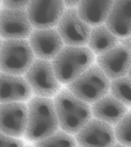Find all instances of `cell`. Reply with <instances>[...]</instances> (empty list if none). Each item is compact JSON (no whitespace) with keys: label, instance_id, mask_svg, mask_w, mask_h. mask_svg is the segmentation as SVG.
<instances>
[{"label":"cell","instance_id":"obj_1","mask_svg":"<svg viewBox=\"0 0 131 147\" xmlns=\"http://www.w3.org/2000/svg\"><path fill=\"white\" fill-rule=\"evenodd\" d=\"M59 128L74 136L93 118L90 105L76 97L65 87L53 99Z\"/></svg>","mask_w":131,"mask_h":147},{"label":"cell","instance_id":"obj_2","mask_svg":"<svg viewBox=\"0 0 131 147\" xmlns=\"http://www.w3.org/2000/svg\"><path fill=\"white\" fill-rule=\"evenodd\" d=\"M27 104L28 120L24 136L26 141L37 142L59 129L53 99L34 96Z\"/></svg>","mask_w":131,"mask_h":147},{"label":"cell","instance_id":"obj_3","mask_svg":"<svg viewBox=\"0 0 131 147\" xmlns=\"http://www.w3.org/2000/svg\"><path fill=\"white\" fill-rule=\"evenodd\" d=\"M95 58L87 47L65 46L51 62L57 80L65 86L94 64Z\"/></svg>","mask_w":131,"mask_h":147},{"label":"cell","instance_id":"obj_4","mask_svg":"<svg viewBox=\"0 0 131 147\" xmlns=\"http://www.w3.org/2000/svg\"><path fill=\"white\" fill-rule=\"evenodd\" d=\"M110 80L95 63L65 86L76 97L92 105L109 92Z\"/></svg>","mask_w":131,"mask_h":147},{"label":"cell","instance_id":"obj_5","mask_svg":"<svg viewBox=\"0 0 131 147\" xmlns=\"http://www.w3.org/2000/svg\"><path fill=\"white\" fill-rule=\"evenodd\" d=\"M35 59L27 40H3L0 51V72L24 75Z\"/></svg>","mask_w":131,"mask_h":147},{"label":"cell","instance_id":"obj_6","mask_svg":"<svg viewBox=\"0 0 131 147\" xmlns=\"http://www.w3.org/2000/svg\"><path fill=\"white\" fill-rule=\"evenodd\" d=\"M24 78L33 94L39 97L52 98L62 87L56 78L50 61L35 59Z\"/></svg>","mask_w":131,"mask_h":147},{"label":"cell","instance_id":"obj_7","mask_svg":"<svg viewBox=\"0 0 131 147\" xmlns=\"http://www.w3.org/2000/svg\"><path fill=\"white\" fill-rule=\"evenodd\" d=\"M65 10L63 1H30L26 9L27 17L33 29L56 28Z\"/></svg>","mask_w":131,"mask_h":147},{"label":"cell","instance_id":"obj_8","mask_svg":"<svg viewBox=\"0 0 131 147\" xmlns=\"http://www.w3.org/2000/svg\"><path fill=\"white\" fill-rule=\"evenodd\" d=\"M65 46L87 47L92 27L79 17L77 8L65 9L56 28Z\"/></svg>","mask_w":131,"mask_h":147},{"label":"cell","instance_id":"obj_9","mask_svg":"<svg viewBox=\"0 0 131 147\" xmlns=\"http://www.w3.org/2000/svg\"><path fill=\"white\" fill-rule=\"evenodd\" d=\"M95 63L110 80L126 76L131 78V50L120 43L96 56Z\"/></svg>","mask_w":131,"mask_h":147},{"label":"cell","instance_id":"obj_10","mask_svg":"<svg viewBox=\"0 0 131 147\" xmlns=\"http://www.w3.org/2000/svg\"><path fill=\"white\" fill-rule=\"evenodd\" d=\"M28 120V108L24 102L0 103V132L12 137L24 136Z\"/></svg>","mask_w":131,"mask_h":147},{"label":"cell","instance_id":"obj_11","mask_svg":"<svg viewBox=\"0 0 131 147\" xmlns=\"http://www.w3.org/2000/svg\"><path fill=\"white\" fill-rule=\"evenodd\" d=\"M74 137L81 147H111L117 142L113 126L93 118Z\"/></svg>","mask_w":131,"mask_h":147},{"label":"cell","instance_id":"obj_12","mask_svg":"<svg viewBox=\"0 0 131 147\" xmlns=\"http://www.w3.org/2000/svg\"><path fill=\"white\" fill-rule=\"evenodd\" d=\"M33 30L26 10L0 9V38L2 40H27Z\"/></svg>","mask_w":131,"mask_h":147},{"label":"cell","instance_id":"obj_13","mask_svg":"<svg viewBox=\"0 0 131 147\" xmlns=\"http://www.w3.org/2000/svg\"><path fill=\"white\" fill-rule=\"evenodd\" d=\"M28 41L36 59L50 61L65 46L56 28L34 29Z\"/></svg>","mask_w":131,"mask_h":147},{"label":"cell","instance_id":"obj_14","mask_svg":"<svg viewBox=\"0 0 131 147\" xmlns=\"http://www.w3.org/2000/svg\"><path fill=\"white\" fill-rule=\"evenodd\" d=\"M104 25L118 39L131 37V1L115 0Z\"/></svg>","mask_w":131,"mask_h":147},{"label":"cell","instance_id":"obj_15","mask_svg":"<svg viewBox=\"0 0 131 147\" xmlns=\"http://www.w3.org/2000/svg\"><path fill=\"white\" fill-rule=\"evenodd\" d=\"M33 95L24 77L0 72V103L25 102Z\"/></svg>","mask_w":131,"mask_h":147},{"label":"cell","instance_id":"obj_16","mask_svg":"<svg viewBox=\"0 0 131 147\" xmlns=\"http://www.w3.org/2000/svg\"><path fill=\"white\" fill-rule=\"evenodd\" d=\"M90 105L93 118L113 126L121 120L130 110L109 93Z\"/></svg>","mask_w":131,"mask_h":147},{"label":"cell","instance_id":"obj_17","mask_svg":"<svg viewBox=\"0 0 131 147\" xmlns=\"http://www.w3.org/2000/svg\"><path fill=\"white\" fill-rule=\"evenodd\" d=\"M114 1L82 0L77 8L80 18L93 28L104 25Z\"/></svg>","mask_w":131,"mask_h":147},{"label":"cell","instance_id":"obj_18","mask_svg":"<svg viewBox=\"0 0 131 147\" xmlns=\"http://www.w3.org/2000/svg\"><path fill=\"white\" fill-rule=\"evenodd\" d=\"M118 44L119 39L104 24L92 28L87 47L96 57L105 53Z\"/></svg>","mask_w":131,"mask_h":147},{"label":"cell","instance_id":"obj_19","mask_svg":"<svg viewBox=\"0 0 131 147\" xmlns=\"http://www.w3.org/2000/svg\"><path fill=\"white\" fill-rule=\"evenodd\" d=\"M131 78L121 77L110 80L109 93L118 100L130 109L131 105Z\"/></svg>","mask_w":131,"mask_h":147},{"label":"cell","instance_id":"obj_20","mask_svg":"<svg viewBox=\"0 0 131 147\" xmlns=\"http://www.w3.org/2000/svg\"><path fill=\"white\" fill-rule=\"evenodd\" d=\"M73 136L59 129L49 137L34 142V147H76Z\"/></svg>","mask_w":131,"mask_h":147},{"label":"cell","instance_id":"obj_21","mask_svg":"<svg viewBox=\"0 0 131 147\" xmlns=\"http://www.w3.org/2000/svg\"><path fill=\"white\" fill-rule=\"evenodd\" d=\"M113 127L117 142L126 147H131V110Z\"/></svg>","mask_w":131,"mask_h":147},{"label":"cell","instance_id":"obj_22","mask_svg":"<svg viewBox=\"0 0 131 147\" xmlns=\"http://www.w3.org/2000/svg\"><path fill=\"white\" fill-rule=\"evenodd\" d=\"M24 141L20 138L12 137L0 132V147H25Z\"/></svg>","mask_w":131,"mask_h":147},{"label":"cell","instance_id":"obj_23","mask_svg":"<svg viewBox=\"0 0 131 147\" xmlns=\"http://www.w3.org/2000/svg\"><path fill=\"white\" fill-rule=\"evenodd\" d=\"M29 1H3L1 2V9L11 10H26Z\"/></svg>","mask_w":131,"mask_h":147},{"label":"cell","instance_id":"obj_24","mask_svg":"<svg viewBox=\"0 0 131 147\" xmlns=\"http://www.w3.org/2000/svg\"><path fill=\"white\" fill-rule=\"evenodd\" d=\"M80 2V1H63L65 9L77 8Z\"/></svg>","mask_w":131,"mask_h":147},{"label":"cell","instance_id":"obj_25","mask_svg":"<svg viewBox=\"0 0 131 147\" xmlns=\"http://www.w3.org/2000/svg\"><path fill=\"white\" fill-rule=\"evenodd\" d=\"M119 43L131 50V37L119 39Z\"/></svg>","mask_w":131,"mask_h":147},{"label":"cell","instance_id":"obj_26","mask_svg":"<svg viewBox=\"0 0 131 147\" xmlns=\"http://www.w3.org/2000/svg\"><path fill=\"white\" fill-rule=\"evenodd\" d=\"M111 147H126L125 146H124L118 143V142H117L113 146Z\"/></svg>","mask_w":131,"mask_h":147},{"label":"cell","instance_id":"obj_27","mask_svg":"<svg viewBox=\"0 0 131 147\" xmlns=\"http://www.w3.org/2000/svg\"><path fill=\"white\" fill-rule=\"evenodd\" d=\"M3 40L0 38V51H1V47L2 42H3Z\"/></svg>","mask_w":131,"mask_h":147},{"label":"cell","instance_id":"obj_28","mask_svg":"<svg viewBox=\"0 0 131 147\" xmlns=\"http://www.w3.org/2000/svg\"><path fill=\"white\" fill-rule=\"evenodd\" d=\"M25 147H34V146H33L31 145H27L25 146Z\"/></svg>","mask_w":131,"mask_h":147},{"label":"cell","instance_id":"obj_29","mask_svg":"<svg viewBox=\"0 0 131 147\" xmlns=\"http://www.w3.org/2000/svg\"><path fill=\"white\" fill-rule=\"evenodd\" d=\"M76 147H80V146L77 145V146Z\"/></svg>","mask_w":131,"mask_h":147}]
</instances>
